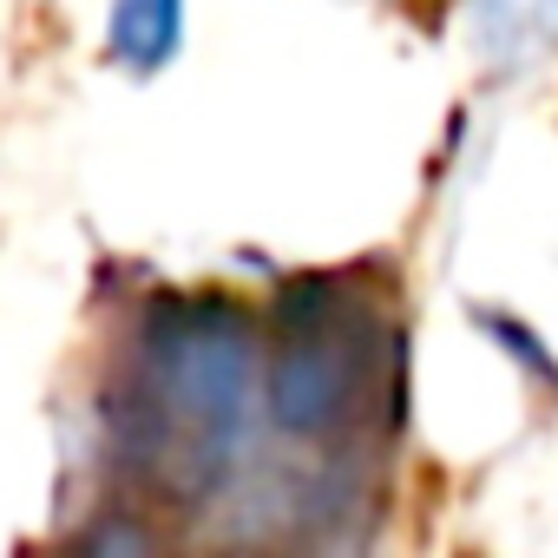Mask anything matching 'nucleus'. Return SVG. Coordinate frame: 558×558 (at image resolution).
Wrapping results in <instances>:
<instances>
[{"label": "nucleus", "instance_id": "f03ea898", "mask_svg": "<svg viewBox=\"0 0 558 558\" xmlns=\"http://www.w3.org/2000/svg\"><path fill=\"white\" fill-rule=\"evenodd\" d=\"M401 342L349 276H303L276 296L263 401L290 440H342L395 401Z\"/></svg>", "mask_w": 558, "mask_h": 558}, {"label": "nucleus", "instance_id": "f257e3e1", "mask_svg": "<svg viewBox=\"0 0 558 558\" xmlns=\"http://www.w3.org/2000/svg\"><path fill=\"white\" fill-rule=\"evenodd\" d=\"M256 401V329L236 303L197 290V296H158L138 316V349L125 388H112V453L119 466L191 506L210 499L243 447Z\"/></svg>", "mask_w": 558, "mask_h": 558}, {"label": "nucleus", "instance_id": "20e7f679", "mask_svg": "<svg viewBox=\"0 0 558 558\" xmlns=\"http://www.w3.org/2000/svg\"><path fill=\"white\" fill-rule=\"evenodd\" d=\"M184 40V0H112V60L125 73H158Z\"/></svg>", "mask_w": 558, "mask_h": 558}, {"label": "nucleus", "instance_id": "7ed1b4c3", "mask_svg": "<svg viewBox=\"0 0 558 558\" xmlns=\"http://www.w3.org/2000/svg\"><path fill=\"white\" fill-rule=\"evenodd\" d=\"M473 34L493 60L525 66L558 47V0H473Z\"/></svg>", "mask_w": 558, "mask_h": 558}]
</instances>
